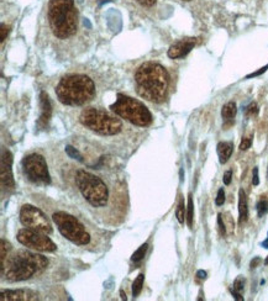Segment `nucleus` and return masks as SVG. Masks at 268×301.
<instances>
[{"mask_svg": "<svg viewBox=\"0 0 268 301\" xmlns=\"http://www.w3.org/2000/svg\"><path fill=\"white\" fill-rule=\"evenodd\" d=\"M137 94L152 102H162L168 92V73L161 64L146 62L135 73Z\"/></svg>", "mask_w": 268, "mask_h": 301, "instance_id": "obj_1", "label": "nucleus"}, {"mask_svg": "<svg viewBox=\"0 0 268 301\" xmlns=\"http://www.w3.org/2000/svg\"><path fill=\"white\" fill-rule=\"evenodd\" d=\"M56 94L62 104L79 106L94 98L95 85L89 77L71 74L61 79L56 87Z\"/></svg>", "mask_w": 268, "mask_h": 301, "instance_id": "obj_2", "label": "nucleus"}, {"mask_svg": "<svg viewBox=\"0 0 268 301\" xmlns=\"http://www.w3.org/2000/svg\"><path fill=\"white\" fill-rule=\"evenodd\" d=\"M48 264L46 257L31 252L20 251L6 261L1 275L9 281H22L30 279L37 270L45 269Z\"/></svg>", "mask_w": 268, "mask_h": 301, "instance_id": "obj_3", "label": "nucleus"}, {"mask_svg": "<svg viewBox=\"0 0 268 301\" xmlns=\"http://www.w3.org/2000/svg\"><path fill=\"white\" fill-rule=\"evenodd\" d=\"M48 21L56 37L68 39L73 36L78 25V11L74 6V0H51Z\"/></svg>", "mask_w": 268, "mask_h": 301, "instance_id": "obj_4", "label": "nucleus"}, {"mask_svg": "<svg viewBox=\"0 0 268 301\" xmlns=\"http://www.w3.org/2000/svg\"><path fill=\"white\" fill-rule=\"evenodd\" d=\"M76 184L83 198L92 206H105L109 199V190L99 177L85 170H78L76 174Z\"/></svg>", "mask_w": 268, "mask_h": 301, "instance_id": "obj_5", "label": "nucleus"}, {"mask_svg": "<svg viewBox=\"0 0 268 301\" xmlns=\"http://www.w3.org/2000/svg\"><path fill=\"white\" fill-rule=\"evenodd\" d=\"M110 109L118 116L136 126L146 127L152 122V115L145 105L124 94H118V99L111 105Z\"/></svg>", "mask_w": 268, "mask_h": 301, "instance_id": "obj_6", "label": "nucleus"}, {"mask_svg": "<svg viewBox=\"0 0 268 301\" xmlns=\"http://www.w3.org/2000/svg\"><path fill=\"white\" fill-rule=\"evenodd\" d=\"M79 121L82 125L92 131L105 135V136H113V135L119 134L123 128V123L119 119H115L105 111L95 109V107H87L82 111Z\"/></svg>", "mask_w": 268, "mask_h": 301, "instance_id": "obj_7", "label": "nucleus"}, {"mask_svg": "<svg viewBox=\"0 0 268 301\" xmlns=\"http://www.w3.org/2000/svg\"><path fill=\"white\" fill-rule=\"evenodd\" d=\"M53 221H55L61 235L73 243L78 244V246H85L90 242V237L85 232L84 226L72 215L63 211H58L53 214Z\"/></svg>", "mask_w": 268, "mask_h": 301, "instance_id": "obj_8", "label": "nucleus"}, {"mask_svg": "<svg viewBox=\"0 0 268 301\" xmlns=\"http://www.w3.org/2000/svg\"><path fill=\"white\" fill-rule=\"evenodd\" d=\"M22 167L27 178L34 183L50 184L51 177L48 173L47 163L40 155H30L22 161Z\"/></svg>", "mask_w": 268, "mask_h": 301, "instance_id": "obj_9", "label": "nucleus"}, {"mask_svg": "<svg viewBox=\"0 0 268 301\" xmlns=\"http://www.w3.org/2000/svg\"><path fill=\"white\" fill-rule=\"evenodd\" d=\"M18 241L27 248L40 252L56 251V244L48 239L46 233L31 228H22L18 233Z\"/></svg>", "mask_w": 268, "mask_h": 301, "instance_id": "obj_10", "label": "nucleus"}, {"mask_svg": "<svg viewBox=\"0 0 268 301\" xmlns=\"http://www.w3.org/2000/svg\"><path fill=\"white\" fill-rule=\"evenodd\" d=\"M20 221L26 228L43 233L52 232V226L43 212L32 205H24L20 210Z\"/></svg>", "mask_w": 268, "mask_h": 301, "instance_id": "obj_11", "label": "nucleus"}, {"mask_svg": "<svg viewBox=\"0 0 268 301\" xmlns=\"http://www.w3.org/2000/svg\"><path fill=\"white\" fill-rule=\"evenodd\" d=\"M195 43H197V39H194V37L179 40V41H177L176 43H173L169 47L168 57L177 60V58H182L184 56H187L194 48Z\"/></svg>", "mask_w": 268, "mask_h": 301, "instance_id": "obj_12", "label": "nucleus"}, {"mask_svg": "<svg viewBox=\"0 0 268 301\" xmlns=\"http://www.w3.org/2000/svg\"><path fill=\"white\" fill-rule=\"evenodd\" d=\"M11 164H13V155L9 151H4L1 156V184L4 188L13 189L15 186Z\"/></svg>", "mask_w": 268, "mask_h": 301, "instance_id": "obj_13", "label": "nucleus"}, {"mask_svg": "<svg viewBox=\"0 0 268 301\" xmlns=\"http://www.w3.org/2000/svg\"><path fill=\"white\" fill-rule=\"evenodd\" d=\"M40 105H41V115L37 121V126L40 128H46L50 122L51 116H52V105H51L47 93H40Z\"/></svg>", "mask_w": 268, "mask_h": 301, "instance_id": "obj_14", "label": "nucleus"}, {"mask_svg": "<svg viewBox=\"0 0 268 301\" xmlns=\"http://www.w3.org/2000/svg\"><path fill=\"white\" fill-rule=\"evenodd\" d=\"M37 294L30 290H3L0 295L1 301H15V300H36Z\"/></svg>", "mask_w": 268, "mask_h": 301, "instance_id": "obj_15", "label": "nucleus"}, {"mask_svg": "<svg viewBox=\"0 0 268 301\" xmlns=\"http://www.w3.org/2000/svg\"><path fill=\"white\" fill-rule=\"evenodd\" d=\"M216 151H218L219 161H220L221 164H225L229 158L231 157L232 151H234V144L231 142H220L216 147Z\"/></svg>", "mask_w": 268, "mask_h": 301, "instance_id": "obj_16", "label": "nucleus"}, {"mask_svg": "<svg viewBox=\"0 0 268 301\" xmlns=\"http://www.w3.org/2000/svg\"><path fill=\"white\" fill-rule=\"evenodd\" d=\"M248 218V205H247V197L244 190L239 191V222L244 223Z\"/></svg>", "mask_w": 268, "mask_h": 301, "instance_id": "obj_17", "label": "nucleus"}, {"mask_svg": "<svg viewBox=\"0 0 268 301\" xmlns=\"http://www.w3.org/2000/svg\"><path fill=\"white\" fill-rule=\"evenodd\" d=\"M237 107L236 104L234 101H229L227 104H225L223 106V110H221V116L225 121H232L234 118L236 116Z\"/></svg>", "mask_w": 268, "mask_h": 301, "instance_id": "obj_18", "label": "nucleus"}, {"mask_svg": "<svg viewBox=\"0 0 268 301\" xmlns=\"http://www.w3.org/2000/svg\"><path fill=\"white\" fill-rule=\"evenodd\" d=\"M9 249H10V244L5 240H1L0 241V265H1V269H3L4 264H5V258L8 256Z\"/></svg>", "mask_w": 268, "mask_h": 301, "instance_id": "obj_19", "label": "nucleus"}, {"mask_svg": "<svg viewBox=\"0 0 268 301\" xmlns=\"http://www.w3.org/2000/svg\"><path fill=\"white\" fill-rule=\"evenodd\" d=\"M193 219H194V204H193V197L189 194L188 197V206H187V223L190 228L193 226Z\"/></svg>", "mask_w": 268, "mask_h": 301, "instance_id": "obj_20", "label": "nucleus"}, {"mask_svg": "<svg viewBox=\"0 0 268 301\" xmlns=\"http://www.w3.org/2000/svg\"><path fill=\"white\" fill-rule=\"evenodd\" d=\"M144 279H145L144 274H139V277L135 279L134 284H132V295H134V298L139 296V294L141 293L142 286H144Z\"/></svg>", "mask_w": 268, "mask_h": 301, "instance_id": "obj_21", "label": "nucleus"}, {"mask_svg": "<svg viewBox=\"0 0 268 301\" xmlns=\"http://www.w3.org/2000/svg\"><path fill=\"white\" fill-rule=\"evenodd\" d=\"M147 244H142L141 247H140L139 249H137L136 252H135L134 254H132V257H131V261L132 262H140V261H142L144 260V258H145V256H146V252H147Z\"/></svg>", "mask_w": 268, "mask_h": 301, "instance_id": "obj_22", "label": "nucleus"}, {"mask_svg": "<svg viewBox=\"0 0 268 301\" xmlns=\"http://www.w3.org/2000/svg\"><path fill=\"white\" fill-rule=\"evenodd\" d=\"M176 216H177V219H178L179 223L184 222V219H186V206H184L183 199H181V201H179L178 207H177V210H176Z\"/></svg>", "mask_w": 268, "mask_h": 301, "instance_id": "obj_23", "label": "nucleus"}, {"mask_svg": "<svg viewBox=\"0 0 268 301\" xmlns=\"http://www.w3.org/2000/svg\"><path fill=\"white\" fill-rule=\"evenodd\" d=\"M66 153L71 158H73V160L79 161V162H83V156L81 155V153L77 151L74 147L72 146H66Z\"/></svg>", "mask_w": 268, "mask_h": 301, "instance_id": "obj_24", "label": "nucleus"}, {"mask_svg": "<svg viewBox=\"0 0 268 301\" xmlns=\"http://www.w3.org/2000/svg\"><path fill=\"white\" fill-rule=\"evenodd\" d=\"M257 212H258V216H260V218H262L263 215L267 214V212H268V201H267V200L262 199L257 202Z\"/></svg>", "mask_w": 268, "mask_h": 301, "instance_id": "obj_25", "label": "nucleus"}, {"mask_svg": "<svg viewBox=\"0 0 268 301\" xmlns=\"http://www.w3.org/2000/svg\"><path fill=\"white\" fill-rule=\"evenodd\" d=\"M244 288H245V279L242 277H237L236 281H234V288H232L231 290L241 294L242 291H244Z\"/></svg>", "mask_w": 268, "mask_h": 301, "instance_id": "obj_26", "label": "nucleus"}, {"mask_svg": "<svg viewBox=\"0 0 268 301\" xmlns=\"http://www.w3.org/2000/svg\"><path fill=\"white\" fill-rule=\"evenodd\" d=\"M245 113H246L247 116L257 115V114H258L257 104H256V102H251V104L246 107V111H245Z\"/></svg>", "mask_w": 268, "mask_h": 301, "instance_id": "obj_27", "label": "nucleus"}, {"mask_svg": "<svg viewBox=\"0 0 268 301\" xmlns=\"http://www.w3.org/2000/svg\"><path fill=\"white\" fill-rule=\"evenodd\" d=\"M251 144H252V139H251V137H244L241 143H240V149H241V151H246V149L250 148Z\"/></svg>", "mask_w": 268, "mask_h": 301, "instance_id": "obj_28", "label": "nucleus"}, {"mask_svg": "<svg viewBox=\"0 0 268 301\" xmlns=\"http://www.w3.org/2000/svg\"><path fill=\"white\" fill-rule=\"evenodd\" d=\"M224 202H225V191H224V189H220L218 191V195H216L215 204L218 206H221V205H224Z\"/></svg>", "mask_w": 268, "mask_h": 301, "instance_id": "obj_29", "label": "nucleus"}, {"mask_svg": "<svg viewBox=\"0 0 268 301\" xmlns=\"http://www.w3.org/2000/svg\"><path fill=\"white\" fill-rule=\"evenodd\" d=\"M0 32H1V37H0V41L4 42L6 40V37H8L9 32H10V27L6 26L5 24H1V30H0Z\"/></svg>", "mask_w": 268, "mask_h": 301, "instance_id": "obj_30", "label": "nucleus"}, {"mask_svg": "<svg viewBox=\"0 0 268 301\" xmlns=\"http://www.w3.org/2000/svg\"><path fill=\"white\" fill-rule=\"evenodd\" d=\"M218 225H219V231H220L221 235H225L226 233V227H225V223L223 222V216L221 215H218Z\"/></svg>", "mask_w": 268, "mask_h": 301, "instance_id": "obj_31", "label": "nucleus"}, {"mask_svg": "<svg viewBox=\"0 0 268 301\" xmlns=\"http://www.w3.org/2000/svg\"><path fill=\"white\" fill-rule=\"evenodd\" d=\"M231 178H232V172L231 170H227V172H225V174H224V184L225 185H229L230 183H231Z\"/></svg>", "mask_w": 268, "mask_h": 301, "instance_id": "obj_32", "label": "nucleus"}, {"mask_svg": "<svg viewBox=\"0 0 268 301\" xmlns=\"http://www.w3.org/2000/svg\"><path fill=\"white\" fill-rule=\"evenodd\" d=\"M136 1L139 4H141L142 6H147V8L153 6L156 4V0H136Z\"/></svg>", "mask_w": 268, "mask_h": 301, "instance_id": "obj_33", "label": "nucleus"}, {"mask_svg": "<svg viewBox=\"0 0 268 301\" xmlns=\"http://www.w3.org/2000/svg\"><path fill=\"white\" fill-rule=\"evenodd\" d=\"M267 69H268V64H267V66H266V67H262V68H261L260 71H257V72H253V73L248 74V76H247L246 78L248 79V78H253V77H258V76H261V74H262V73H265V72L267 71Z\"/></svg>", "mask_w": 268, "mask_h": 301, "instance_id": "obj_34", "label": "nucleus"}, {"mask_svg": "<svg viewBox=\"0 0 268 301\" xmlns=\"http://www.w3.org/2000/svg\"><path fill=\"white\" fill-rule=\"evenodd\" d=\"M252 184H253V185H258V184H260V178H258V168L257 167H256L255 169H253Z\"/></svg>", "mask_w": 268, "mask_h": 301, "instance_id": "obj_35", "label": "nucleus"}, {"mask_svg": "<svg viewBox=\"0 0 268 301\" xmlns=\"http://www.w3.org/2000/svg\"><path fill=\"white\" fill-rule=\"evenodd\" d=\"M206 272H205V270H198L197 272V277L199 278V279H205V278H206Z\"/></svg>", "mask_w": 268, "mask_h": 301, "instance_id": "obj_36", "label": "nucleus"}, {"mask_svg": "<svg viewBox=\"0 0 268 301\" xmlns=\"http://www.w3.org/2000/svg\"><path fill=\"white\" fill-rule=\"evenodd\" d=\"M230 291H231L232 296H234V298L236 299V300H239V301L244 300V298H242V295L240 293H236V291H232V290H230Z\"/></svg>", "mask_w": 268, "mask_h": 301, "instance_id": "obj_37", "label": "nucleus"}, {"mask_svg": "<svg viewBox=\"0 0 268 301\" xmlns=\"http://www.w3.org/2000/svg\"><path fill=\"white\" fill-rule=\"evenodd\" d=\"M261 262V258H258V257H256L255 260L252 261V262H251V268H256L258 265V263Z\"/></svg>", "mask_w": 268, "mask_h": 301, "instance_id": "obj_38", "label": "nucleus"}, {"mask_svg": "<svg viewBox=\"0 0 268 301\" xmlns=\"http://www.w3.org/2000/svg\"><path fill=\"white\" fill-rule=\"evenodd\" d=\"M262 247L263 248H268V237L262 242Z\"/></svg>", "mask_w": 268, "mask_h": 301, "instance_id": "obj_39", "label": "nucleus"}, {"mask_svg": "<svg viewBox=\"0 0 268 301\" xmlns=\"http://www.w3.org/2000/svg\"><path fill=\"white\" fill-rule=\"evenodd\" d=\"M120 295H121V299H123V300H126V295L124 294V291H123V290L120 291Z\"/></svg>", "mask_w": 268, "mask_h": 301, "instance_id": "obj_40", "label": "nucleus"}, {"mask_svg": "<svg viewBox=\"0 0 268 301\" xmlns=\"http://www.w3.org/2000/svg\"><path fill=\"white\" fill-rule=\"evenodd\" d=\"M265 264H266V265H268V257H267V258H266V261H265Z\"/></svg>", "mask_w": 268, "mask_h": 301, "instance_id": "obj_41", "label": "nucleus"}, {"mask_svg": "<svg viewBox=\"0 0 268 301\" xmlns=\"http://www.w3.org/2000/svg\"><path fill=\"white\" fill-rule=\"evenodd\" d=\"M186 1H189V0H186Z\"/></svg>", "mask_w": 268, "mask_h": 301, "instance_id": "obj_42", "label": "nucleus"}]
</instances>
